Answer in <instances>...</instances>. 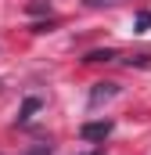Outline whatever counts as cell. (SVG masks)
<instances>
[{
	"label": "cell",
	"mask_w": 151,
	"mask_h": 155,
	"mask_svg": "<svg viewBox=\"0 0 151 155\" xmlns=\"http://www.w3.org/2000/svg\"><path fill=\"white\" fill-rule=\"evenodd\" d=\"M112 134V119H97V123H83L79 126V137L83 141H104Z\"/></svg>",
	"instance_id": "cell-1"
},
{
	"label": "cell",
	"mask_w": 151,
	"mask_h": 155,
	"mask_svg": "<svg viewBox=\"0 0 151 155\" xmlns=\"http://www.w3.org/2000/svg\"><path fill=\"white\" fill-rule=\"evenodd\" d=\"M115 94H119V83H94V90H90V108H101L104 101H112Z\"/></svg>",
	"instance_id": "cell-2"
},
{
	"label": "cell",
	"mask_w": 151,
	"mask_h": 155,
	"mask_svg": "<svg viewBox=\"0 0 151 155\" xmlns=\"http://www.w3.org/2000/svg\"><path fill=\"white\" fill-rule=\"evenodd\" d=\"M36 112H40V97H25V101H22V112H18V123L25 126V123L36 116Z\"/></svg>",
	"instance_id": "cell-3"
},
{
	"label": "cell",
	"mask_w": 151,
	"mask_h": 155,
	"mask_svg": "<svg viewBox=\"0 0 151 155\" xmlns=\"http://www.w3.org/2000/svg\"><path fill=\"white\" fill-rule=\"evenodd\" d=\"M86 61H115V51H90Z\"/></svg>",
	"instance_id": "cell-4"
},
{
	"label": "cell",
	"mask_w": 151,
	"mask_h": 155,
	"mask_svg": "<svg viewBox=\"0 0 151 155\" xmlns=\"http://www.w3.org/2000/svg\"><path fill=\"white\" fill-rule=\"evenodd\" d=\"M25 11H29V15H43V11H50V0H29Z\"/></svg>",
	"instance_id": "cell-5"
},
{
	"label": "cell",
	"mask_w": 151,
	"mask_h": 155,
	"mask_svg": "<svg viewBox=\"0 0 151 155\" xmlns=\"http://www.w3.org/2000/svg\"><path fill=\"white\" fill-rule=\"evenodd\" d=\"M148 25H151V11H140V15H137V25H133V33H148Z\"/></svg>",
	"instance_id": "cell-6"
},
{
	"label": "cell",
	"mask_w": 151,
	"mask_h": 155,
	"mask_svg": "<svg viewBox=\"0 0 151 155\" xmlns=\"http://www.w3.org/2000/svg\"><path fill=\"white\" fill-rule=\"evenodd\" d=\"M25 155H54V144H50V141H43V144H36V148H29Z\"/></svg>",
	"instance_id": "cell-7"
},
{
	"label": "cell",
	"mask_w": 151,
	"mask_h": 155,
	"mask_svg": "<svg viewBox=\"0 0 151 155\" xmlns=\"http://www.w3.org/2000/svg\"><path fill=\"white\" fill-rule=\"evenodd\" d=\"M86 7H112V4H122V0H83Z\"/></svg>",
	"instance_id": "cell-8"
},
{
	"label": "cell",
	"mask_w": 151,
	"mask_h": 155,
	"mask_svg": "<svg viewBox=\"0 0 151 155\" xmlns=\"http://www.w3.org/2000/svg\"><path fill=\"white\" fill-rule=\"evenodd\" d=\"M151 54H133V58H126V65H148Z\"/></svg>",
	"instance_id": "cell-9"
},
{
	"label": "cell",
	"mask_w": 151,
	"mask_h": 155,
	"mask_svg": "<svg viewBox=\"0 0 151 155\" xmlns=\"http://www.w3.org/2000/svg\"><path fill=\"white\" fill-rule=\"evenodd\" d=\"M90 155H101V152H90Z\"/></svg>",
	"instance_id": "cell-10"
}]
</instances>
